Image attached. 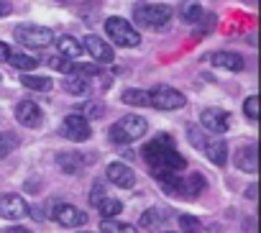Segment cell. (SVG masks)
Wrapping results in <instances>:
<instances>
[{
  "label": "cell",
  "instance_id": "cell-1",
  "mask_svg": "<svg viewBox=\"0 0 261 233\" xmlns=\"http://www.w3.org/2000/svg\"><path fill=\"white\" fill-rule=\"evenodd\" d=\"M144 159L149 162L151 169H172L179 172L187 167V159L174 149V141L169 134H159L154 141H149L144 146Z\"/></svg>",
  "mask_w": 261,
  "mask_h": 233
},
{
  "label": "cell",
  "instance_id": "cell-2",
  "mask_svg": "<svg viewBox=\"0 0 261 233\" xmlns=\"http://www.w3.org/2000/svg\"><path fill=\"white\" fill-rule=\"evenodd\" d=\"M146 121L141 118V115H123V118L118 121V123H113L110 126V139L115 141V144H130V141H139V139H144V134H146Z\"/></svg>",
  "mask_w": 261,
  "mask_h": 233
},
{
  "label": "cell",
  "instance_id": "cell-3",
  "mask_svg": "<svg viewBox=\"0 0 261 233\" xmlns=\"http://www.w3.org/2000/svg\"><path fill=\"white\" fill-rule=\"evenodd\" d=\"M105 34L118 44V46H139L141 44V34L130 26L125 18L120 16H110L105 21Z\"/></svg>",
  "mask_w": 261,
  "mask_h": 233
},
{
  "label": "cell",
  "instance_id": "cell-4",
  "mask_svg": "<svg viewBox=\"0 0 261 233\" xmlns=\"http://www.w3.org/2000/svg\"><path fill=\"white\" fill-rule=\"evenodd\" d=\"M13 36H16V41H18V44L31 46V49H44V46L54 44V31H51V29H46V26H34V23L16 26Z\"/></svg>",
  "mask_w": 261,
  "mask_h": 233
},
{
  "label": "cell",
  "instance_id": "cell-5",
  "mask_svg": "<svg viewBox=\"0 0 261 233\" xmlns=\"http://www.w3.org/2000/svg\"><path fill=\"white\" fill-rule=\"evenodd\" d=\"M185 102H187V97L169 85H159L149 92V105L156 110H179V108H185Z\"/></svg>",
  "mask_w": 261,
  "mask_h": 233
},
{
  "label": "cell",
  "instance_id": "cell-6",
  "mask_svg": "<svg viewBox=\"0 0 261 233\" xmlns=\"http://www.w3.org/2000/svg\"><path fill=\"white\" fill-rule=\"evenodd\" d=\"M169 18H172L169 6H139L136 8V21L146 29H162L169 23Z\"/></svg>",
  "mask_w": 261,
  "mask_h": 233
},
{
  "label": "cell",
  "instance_id": "cell-7",
  "mask_svg": "<svg viewBox=\"0 0 261 233\" xmlns=\"http://www.w3.org/2000/svg\"><path fill=\"white\" fill-rule=\"evenodd\" d=\"M59 134L69 141H87L92 136V128H90V121L85 118V115L69 113L64 118V123H62V128H59Z\"/></svg>",
  "mask_w": 261,
  "mask_h": 233
},
{
  "label": "cell",
  "instance_id": "cell-8",
  "mask_svg": "<svg viewBox=\"0 0 261 233\" xmlns=\"http://www.w3.org/2000/svg\"><path fill=\"white\" fill-rule=\"evenodd\" d=\"M29 215V202L16 195V192H3L0 195V218L6 220H21Z\"/></svg>",
  "mask_w": 261,
  "mask_h": 233
},
{
  "label": "cell",
  "instance_id": "cell-9",
  "mask_svg": "<svg viewBox=\"0 0 261 233\" xmlns=\"http://www.w3.org/2000/svg\"><path fill=\"white\" fill-rule=\"evenodd\" d=\"M51 218H54L59 225H64V228H77V225H85V223H87V215H85L80 208H74V205H67V202H62V205H54V210H51Z\"/></svg>",
  "mask_w": 261,
  "mask_h": 233
},
{
  "label": "cell",
  "instance_id": "cell-10",
  "mask_svg": "<svg viewBox=\"0 0 261 233\" xmlns=\"http://www.w3.org/2000/svg\"><path fill=\"white\" fill-rule=\"evenodd\" d=\"M228 118H230V115L225 110H220V108H205L200 113V123L207 131H213V134H225L228 131V123H230Z\"/></svg>",
  "mask_w": 261,
  "mask_h": 233
},
{
  "label": "cell",
  "instance_id": "cell-11",
  "mask_svg": "<svg viewBox=\"0 0 261 233\" xmlns=\"http://www.w3.org/2000/svg\"><path fill=\"white\" fill-rule=\"evenodd\" d=\"M85 49H87V51H90V57H92L95 62H100V64H110V62L115 59L113 46H110L105 39L95 36V34H90V36L85 39Z\"/></svg>",
  "mask_w": 261,
  "mask_h": 233
},
{
  "label": "cell",
  "instance_id": "cell-12",
  "mask_svg": "<svg viewBox=\"0 0 261 233\" xmlns=\"http://www.w3.org/2000/svg\"><path fill=\"white\" fill-rule=\"evenodd\" d=\"M16 118L26 128H39L41 126V108L36 102H31V100H21L16 105Z\"/></svg>",
  "mask_w": 261,
  "mask_h": 233
},
{
  "label": "cell",
  "instance_id": "cell-13",
  "mask_svg": "<svg viewBox=\"0 0 261 233\" xmlns=\"http://www.w3.org/2000/svg\"><path fill=\"white\" fill-rule=\"evenodd\" d=\"M108 179H110L113 185L123 187V190H130V187L136 185V172L130 169L128 164H123V162H113V164L108 167Z\"/></svg>",
  "mask_w": 261,
  "mask_h": 233
},
{
  "label": "cell",
  "instance_id": "cell-14",
  "mask_svg": "<svg viewBox=\"0 0 261 233\" xmlns=\"http://www.w3.org/2000/svg\"><path fill=\"white\" fill-rule=\"evenodd\" d=\"M236 167H238L241 172L256 174V169H258V151H256V144L241 146V149L236 151Z\"/></svg>",
  "mask_w": 261,
  "mask_h": 233
},
{
  "label": "cell",
  "instance_id": "cell-15",
  "mask_svg": "<svg viewBox=\"0 0 261 233\" xmlns=\"http://www.w3.org/2000/svg\"><path fill=\"white\" fill-rule=\"evenodd\" d=\"M210 62H213V67H218V69H228V72H241V69L246 67L243 57L236 54V51H215V54L210 57Z\"/></svg>",
  "mask_w": 261,
  "mask_h": 233
},
{
  "label": "cell",
  "instance_id": "cell-16",
  "mask_svg": "<svg viewBox=\"0 0 261 233\" xmlns=\"http://www.w3.org/2000/svg\"><path fill=\"white\" fill-rule=\"evenodd\" d=\"M202 149H205L207 159H210L215 167H225V162H228V146H225L223 139H207Z\"/></svg>",
  "mask_w": 261,
  "mask_h": 233
},
{
  "label": "cell",
  "instance_id": "cell-17",
  "mask_svg": "<svg viewBox=\"0 0 261 233\" xmlns=\"http://www.w3.org/2000/svg\"><path fill=\"white\" fill-rule=\"evenodd\" d=\"M205 190V177L202 174H190L187 179L179 177V185H177V195H185V197H197L200 192Z\"/></svg>",
  "mask_w": 261,
  "mask_h": 233
},
{
  "label": "cell",
  "instance_id": "cell-18",
  "mask_svg": "<svg viewBox=\"0 0 261 233\" xmlns=\"http://www.w3.org/2000/svg\"><path fill=\"white\" fill-rule=\"evenodd\" d=\"M54 41H57L59 54L67 57V59H77V57L82 54V44H80L74 36H59V39H54Z\"/></svg>",
  "mask_w": 261,
  "mask_h": 233
},
{
  "label": "cell",
  "instance_id": "cell-19",
  "mask_svg": "<svg viewBox=\"0 0 261 233\" xmlns=\"http://www.w3.org/2000/svg\"><path fill=\"white\" fill-rule=\"evenodd\" d=\"M57 164L64 169V172H80L82 169V164H85V157L82 154H77V151H62L59 157H57Z\"/></svg>",
  "mask_w": 261,
  "mask_h": 233
},
{
  "label": "cell",
  "instance_id": "cell-20",
  "mask_svg": "<svg viewBox=\"0 0 261 233\" xmlns=\"http://www.w3.org/2000/svg\"><path fill=\"white\" fill-rule=\"evenodd\" d=\"M64 90H67L69 95H87V92H90V82H87V77L69 72V77L64 80Z\"/></svg>",
  "mask_w": 261,
  "mask_h": 233
},
{
  "label": "cell",
  "instance_id": "cell-21",
  "mask_svg": "<svg viewBox=\"0 0 261 233\" xmlns=\"http://www.w3.org/2000/svg\"><path fill=\"white\" fill-rule=\"evenodd\" d=\"M8 62H11L13 69H21V72H31V69L39 67V59H36V57H29V54H21V51H16V54L11 51Z\"/></svg>",
  "mask_w": 261,
  "mask_h": 233
},
{
  "label": "cell",
  "instance_id": "cell-22",
  "mask_svg": "<svg viewBox=\"0 0 261 233\" xmlns=\"http://www.w3.org/2000/svg\"><path fill=\"white\" fill-rule=\"evenodd\" d=\"M120 100H123L125 105L144 108V105H149V92H146V90H136V87H130V90H125V92L120 95Z\"/></svg>",
  "mask_w": 261,
  "mask_h": 233
},
{
  "label": "cell",
  "instance_id": "cell-23",
  "mask_svg": "<svg viewBox=\"0 0 261 233\" xmlns=\"http://www.w3.org/2000/svg\"><path fill=\"white\" fill-rule=\"evenodd\" d=\"M21 85L29 87V90H39V92L51 90V80L49 77H41V74H23L21 77Z\"/></svg>",
  "mask_w": 261,
  "mask_h": 233
},
{
  "label": "cell",
  "instance_id": "cell-24",
  "mask_svg": "<svg viewBox=\"0 0 261 233\" xmlns=\"http://www.w3.org/2000/svg\"><path fill=\"white\" fill-rule=\"evenodd\" d=\"M100 233H139V230H136V225H128V223L105 218V220L100 223Z\"/></svg>",
  "mask_w": 261,
  "mask_h": 233
},
{
  "label": "cell",
  "instance_id": "cell-25",
  "mask_svg": "<svg viewBox=\"0 0 261 233\" xmlns=\"http://www.w3.org/2000/svg\"><path fill=\"white\" fill-rule=\"evenodd\" d=\"M97 210H100V215H102V218H115V215H120L123 202H120V200H115V197H102V200L97 202Z\"/></svg>",
  "mask_w": 261,
  "mask_h": 233
},
{
  "label": "cell",
  "instance_id": "cell-26",
  "mask_svg": "<svg viewBox=\"0 0 261 233\" xmlns=\"http://www.w3.org/2000/svg\"><path fill=\"white\" fill-rule=\"evenodd\" d=\"M202 16H205V11H202L200 3H187L182 8V21H187V23H197Z\"/></svg>",
  "mask_w": 261,
  "mask_h": 233
},
{
  "label": "cell",
  "instance_id": "cell-27",
  "mask_svg": "<svg viewBox=\"0 0 261 233\" xmlns=\"http://www.w3.org/2000/svg\"><path fill=\"white\" fill-rule=\"evenodd\" d=\"M179 228L182 233H202V225L195 215H179Z\"/></svg>",
  "mask_w": 261,
  "mask_h": 233
},
{
  "label": "cell",
  "instance_id": "cell-28",
  "mask_svg": "<svg viewBox=\"0 0 261 233\" xmlns=\"http://www.w3.org/2000/svg\"><path fill=\"white\" fill-rule=\"evenodd\" d=\"M18 146V139L13 134H0V159H6Z\"/></svg>",
  "mask_w": 261,
  "mask_h": 233
},
{
  "label": "cell",
  "instance_id": "cell-29",
  "mask_svg": "<svg viewBox=\"0 0 261 233\" xmlns=\"http://www.w3.org/2000/svg\"><path fill=\"white\" fill-rule=\"evenodd\" d=\"M102 113H105L102 102H85V105L80 108V115H85L87 121H90V118H100Z\"/></svg>",
  "mask_w": 261,
  "mask_h": 233
},
{
  "label": "cell",
  "instance_id": "cell-30",
  "mask_svg": "<svg viewBox=\"0 0 261 233\" xmlns=\"http://www.w3.org/2000/svg\"><path fill=\"white\" fill-rule=\"evenodd\" d=\"M243 113H246V118L248 121H258V97L251 95L243 100Z\"/></svg>",
  "mask_w": 261,
  "mask_h": 233
},
{
  "label": "cell",
  "instance_id": "cell-31",
  "mask_svg": "<svg viewBox=\"0 0 261 233\" xmlns=\"http://www.w3.org/2000/svg\"><path fill=\"white\" fill-rule=\"evenodd\" d=\"M49 67H51V69H59V72H64V74L72 72V62H69L67 57H62V54H59V57H51V59H49Z\"/></svg>",
  "mask_w": 261,
  "mask_h": 233
},
{
  "label": "cell",
  "instance_id": "cell-32",
  "mask_svg": "<svg viewBox=\"0 0 261 233\" xmlns=\"http://www.w3.org/2000/svg\"><path fill=\"white\" fill-rule=\"evenodd\" d=\"M72 72L74 74H82V77H95V74H100V67L97 64H72Z\"/></svg>",
  "mask_w": 261,
  "mask_h": 233
},
{
  "label": "cell",
  "instance_id": "cell-33",
  "mask_svg": "<svg viewBox=\"0 0 261 233\" xmlns=\"http://www.w3.org/2000/svg\"><path fill=\"white\" fill-rule=\"evenodd\" d=\"M187 136H190V144H192L195 149H202V146H205V141H207V139L200 134V128H197V126H190V128H187Z\"/></svg>",
  "mask_w": 261,
  "mask_h": 233
},
{
  "label": "cell",
  "instance_id": "cell-34",
  "mask_svg": "<svg viewBox=\"0 0 261 233\" xmlns=\"http://www.w3.org/2000/svg\"><path fill=\"white\" fill-rule=\"evenodd\" d=\"M156 220H159V210H146L141 215V228H156Z\"/></svg>",
  "mask_w": 261,
  "mask_h": 233
},
{
  "label": "cell",
  "instance_id": "cell-35",
  "mask_svg": "<svg viewBox=\"0 0 261 233\" xmlns=\"http://www.w3.org/2000/svg\"><path fill=\"white\" fill-rule=\"evenodd\" d=\"M102 197H105V187L97 182V185L92 187V192H90V205H95V208H97V202H100Z\"/></svg>",
  "mask_w": 261,
  "mask_h": 233
},
{
  "label": "cell",
  "instance_id": "cell-36",
  "mask_svg": "<svg viewBox=\"0 0 261 233\" xmlns=\"http://www.w3.org/2000/svg\"><path fill=\"white\" fill-rule=\"evenodd\" d=\"M8 57H11V46L6 41H0V62H8Z\"/></svg>",
  "mask_w": 261,
  "mask_h": 233
},
{
  "label": "cell",
  "instance_id": "cell-37",
  "mask_svg": "<svg viewBox=\"0 0 261 233\" xmlns=\"http://www.w3.org/2000/svg\"><path fill=\"white\" fill-rule=\"evenodd\" d=\"M256 192H258L256 185H248V187H246V197H248L251 202H256Z\"/></svg>",
  "mask_w": 261,
  "mask_h": 233
},
{
  "label": "cell",
  "instance_id": "cell-38",
  "mask_svg": "<svg viewBox=\"0 0 261 233\" xmlns=\"http://www.w3.org/2000/svg\"><path fill=\"white\" fill-rule=\"evenodd\" d=\"M3 233H31V230H26L21 225H11V228H3Z\"/></svg>",
  "mask_w": 261,
  "mask_h": 233
},
{
  "label": "cell",
  "instance_id": "cell-39",
  "mask_svg": "<svg viewBox=\"0 0 261 233\" xmlns=\"http://www.w3.org/2000/svg\"><path fill=\"white\" fill-rule=\"evenodd\" d=\"M8 13H11V6L6 3V0H0V18H6Z\"/></svg>",
  "mask_w": 261,
  "mask_h": 233
},
{
  "label": "cell",
  "instance_id": "cell-40",
  "mask_svg": "<svg viewBox=\"0 0 261 233\" xmlns=\"http://www.w3.org/2000/svg\"><path fill=\"white\" fill-rule=\"evenodd\" d=\"M162 233H172V230H162Z\"/></svg>",
  "mask_w": 261,
  "mask_h": 233
},
{
  "label": "cell",
  "instance_id": "cell-41",
  "mask_svg": "<svg viewBox=\"0 0 261 233\" xmlns=\"http://www.w3.org/2000/svg\"><path fill=\"white\" fill-rule=\"evenodd\" d=\"M62 3H67V0H62Z\"/></svg>",
  "mask_w": 261,
  "mask_h": 233
},
{
  "label": "cell",
  "instance_id": "cell-42",
  "mask_svg": "<svg viewBox=\"0 0 261 233\" xmlns=\"http://www.w3.org/2000/svg\"><path fill=\"white\" fill-rule=\"evenodd\" d=\"M82 233H87V230H82Z\"/></svg>",
  "mask_w": 261,
  "mask_h": 233
}]
</instances>
